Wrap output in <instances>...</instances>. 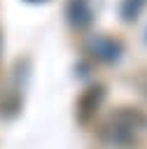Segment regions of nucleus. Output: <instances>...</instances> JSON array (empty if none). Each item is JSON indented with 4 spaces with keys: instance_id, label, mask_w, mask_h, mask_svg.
I'll return each mask as SVG.
<instances>
[{
    "instance_id": "f257e3e1",
    "label": "nucleus",
    "mask_w": 147,
    "mask_h": 149,
    "mask_svg": "<svg viewBox=\"0 0 147 149\" xmlns=\"http://www.w3.org/2000/svg\"><path fill=\"white\" fill-rule=\"evenodd\" d=\"M147 119L135 107H117L100 126L98 137L117 149H133L140 140V133L145 130Z\"/></svg>"
},
{
    "instance_id": "f03ea898",
    "label": "nucleus",
    "mask_w": 147,
    "mask_h": 149,
    "mask_svg": "<svg viewBox=\"0 0 147 149\" xmlns=\"http://www.w3.org/2000/svg\"><path fill=\"white\" fill-rule=\"evenodd\" d=\"M84 51L89 56H93L96 61H100V63H117L124 54V44L119 40L110 37V35L96 33L84 42Z\"/></svg>"
},
{
    "instance_id": "7ed1b4c3",
    "label": "nucleus",
    "mask_w": 147,
    "mask_h": 149,
    "mask_svg": "<svg viewBox=\"0 0 147 149\" xmlns=\"http://www.w3.org/2000/svg\"><path fill=\"white\" fill-rule=\"evenodd\" d=\"M105 100V86L103 84H91L82 91V95L77 98V105H75V116L79 123H91L93 116L98 114L100 105Z\"/></svg>"
},
{
    "instance_id": "20e7f679",
    "label": "nucleus",
    "mask_w": 147,
    "mask_h": 149,
    "mask_svg": "<svg viewBox=\"0 0 147 149\" xmlns=\"http://www.w3.org/2000/svg\"><path fill=\"white\" fill-rule=\"evenodd\" d=\"M65 16H68V23L77 30H84L93 23V5L91 0H68L65 2Z\"/></svg>"
},
{
    "instance_id": "39448f33",
    "label": "nucleus",
    "mask_w": 147,
    "mask_h": 149,
    "mask_svg": "<svg viewBox=\"0 0 147 149\" xmlns=\"http://www.w3.org/2000/svg\"><path fill=\"white\" fill-rule=\"evenodd\" d=\"M145 5H147V0H121V5H119V16H121V21H124V23L138 21V16L142 14Z\"/></svg>"
},
{
    "instance_id": "423d86ee",
    "label": "nucleus",
    "mask_w": 147,
    "mask_h": 149,
    "mask_svg": "<svg viewBox=\"0 0 147 149\" xmlns=\"http://www.w3.org/2000/svg\"><path fill=\"white\" fill-rule=\"evenodd\" d=\"M28 5H44V2H49V0H26Z\"/></svg>"
}]
</instances>
